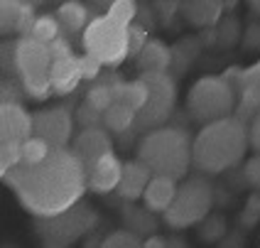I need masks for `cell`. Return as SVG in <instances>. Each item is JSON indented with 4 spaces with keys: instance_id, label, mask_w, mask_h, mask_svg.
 <instances>
[{
    "instance_id": "39",
    "label": "cell",
    "mask_w": 260,
    "mask_h": 248,
    "mask_svg": "<svg viewBox=\"0 0 260 248\" xmlns=\"http://www.w3.org/2000/svg\"><path fill=\"white\" fill-rule=\"evenodd\" d=\"M25 88H20L17 84H13L10 79L3 81V103H20V94Z\"/></svg>"
},
{
    "instance_id": "15",
    "label": "cell",
    "mask_w": 260,
    "mask_h": 248,
    "mask_svg": "<svg viewBox=\"0 0 260 248\" xmlns=\"http://www.w3.org/2000/svg\"><path fill=\"white\" fill-rule=\"evenodd\" d=\"M120 175H123V162L111 152V155H106L103 160H99L86 172L88 190L96 192V194H106V192L118 190V184H120Z\"/></svg>"
},
{
    "instance_id": "9",
    "label": "cell",
    "mask_w": 260,
    "mask_h": 248,
    "mask_svg": "<svg viewBox=\"0 0 260 248\" xmlns=\"http://www.w3.org/2000/svg\"><path fill=\"white\" fill-rule=\"evenodd\" d=\"M140 79L147 86V103L138 113L135 126L140 131H157L172 116L177 103V84L170 74H140Z\"/></svg>"
},
{
    "instance_id": "34",
    "label": "cell",
    "mask_w": 260,
    "mask_h": 248,
    "mask_svg": "<svg viewBox=\"0 0 260 248\" xmlns=\"http://www.w3.org/2000/svg\"><path fill=\"white\" fill-rule=\"evenodd\" d=\"M76 120H79V126L86 131V128H99V123H103V116L84 101L79 106V111H76Z\"/></svg>"
},
{
    "instance_id": "32",
    "label": "cell",
    "mask_w": 260,
    "mask_h": 248,
    "mask_svg": "<svg viewBox=\"0 0 260 248\" xmlns=\"http://www.w3.org/2000/svg\"><path fill=\"white\" fill-rule=\"evenodd\" d=\"M150 42V32L147 27H143L140 22H133L128 27V47H130V54L138 57L140 52L145 49V44Z\"/></svg>"
},
{
    "instance_id": "42",
    "label": "cell",
    "mask_w": 260,
    "mask_h": 248,
    "mask_svg": "<svg viewBox=\"0 0 260 248\" xmlns=\"http://www.w3.org/2000/svg\"><path fill=\"white\" fill-rule=\"evenodd\" d=\"M143 248H167V238L165 236H147L143 238Z\"/></svg>"
},
{
    "instance_id": "10",
    "label": "cell",
    "mask_w": 260,
    "mask_h": 248,
    "mask_svg": "<svg viewBox=\"0 0 260 248\" xmlns=\"http://www.w3.org/2000/svg\"><path fill=\"white\" fill-rule=\"evenodd\" d=\"M72 111L64 106H52V108H42L32 113V135L42 138L52 150H67L72 140Z\"/></svg>"
},
{
    "instance_id": "24",
    "label": "cell",
    "mask_w": 260,
    "mask_h": 248,
    "mask_svg": "<svg viewBox=\"0 0 260 248\" xmlns=\"http://www.w3.org/2000/svg\"><path fill=\"white\" fill-rule=\"evenodd\" d=\"M135 120H138L135 111H130L128 106H123V103H113L103 113V128L108 133H125L130 126H135Z\"/></svg>"
},
{
    "instance_id": "11",
    "label": "cell",
    "mask_w": 260,
    "mask_h": 248,
    "mask_svg": "<svg viewBox=\"0 0 260 248\" xmlns=\"http://www.w3.org/2000/svg\"><path fill=\"white\" fill-rule=\"evenodd\" d=\"M72 152L79 158V162L88 172L99 160H103L106 155L113 152V143H111V135L106 128H86L74 138Z\"/></svg>"
},
{
    "instance_id": "8",
    "label": "cell",
    "mask_w": 260,
    "mask_h": 248,
    "mask_svg": "<svg viewBox=\"0 0 260 248\" xmlns=\"http://www.w3.org/2000/svg\"><path fill=\"white\" fill-rule=\"evenodd\" d=\"M99 224L96 209L86 202H79L69 211L52 216V219H35V229L44 243H57V246H69L74 241H79L81 236L93 231V226Z\"/></svg>"
},
{
    "instance_id": "33",
    "label": "cell",
    "mask_w": 260,
    "mask_h": 248,
    "mask_svg": "<svg viewBox=\"0 0 260 248\" xmlns=\"http://www.w3.org/2000/svg\"><path fill=\"white\" fill-rule=\"evenodd\" d=\"M241 96H248L250 101L260 108V74L243 69V86H241Z\"/></svg>"
},
{
    "instance_id": "21",
    "label": "cell",
    "mask_w": 260,
    "mask_h": 248,
    "mask_svg": "<svg viewBox=\"0 0 260 248\" xmlns=\"http://www.w3.org/2000/svg\"><path fill=\"white\" fill-rule=\"evenodd\" d=\"M57 20L64 32H81V35H84V29H86L88 22H91L86 5H81V3H76V0L59 5Z\"/></svg>"
},
{
    "instance_id": "31",
    "label": "cell",
    "mask_w": 260,
    "mask_h": 248,
    "mask_svg": "<svg viewBox=\"0 0 260 248\" xmlns=\"http://www.w3.org/2000/svg\"><path fill=\"white\" fill-rule=\"evenodd\" d=\"M20 165H22V150H20V145L17 143H3V147H0V175L8 177Z\"/></svg>"
},
{
    "instance_id": "16",
    "label": "cell",
    "mask_w": 260,
    "mask_h": 248,
    "mask_svg": "<svg viewBox=\"0 0 260 248\" xmlns=\"http://www.w3.org/2000/svg\"><path fill=\"white\" fill-rule=\"evenodd\" d=\"M179 10L184 13L191 27L199 29H214L221 22V13L226 10V3H218V0H189L182 3Z\"/></svg>"
},
{
    "instance_id": "36",
    "label": "cell",
    "mask_w": 260,
    "mask_h": 248,
    "mask_svg": "<svg viewBox=\"0 0 260 248\" xmlns=\"http://www.w3.org/2000/svg\"><path fill=\"white\" fill-rule=\"evenodd\" d=\"M243 177L253 190H260V155L255 152L253 158H248L243 165Z\"/></svg>"
},
{
    "instance_id": "23",
    "label": "cell",
    "mask_w": 260,
    "mask_h": 248,
    "mask_svg": "<svg viewBox=\"0 0 260 248\" xmlns=\"http://www.w3.org/2000/svg\"><path fill=\"white\" fill-rule=\"evenodd\" d=\"M118 81H120L118 76H113L111 81H101V79H99V81L86 91V103L91 108H96L101 116L116 103V91H113V86H116Z\"/></svg>"
},
{
    "instance_id": "2",
    "label": "cell",
    "mask_w": 260,
    "mask_h": 248,
    "mask_svg": "<svg viewBox=\"0 0 260 248\" xmlns=\"http://www.w3.org/2000/svg\"><path fill=\"white\" fill-rule=\"evenodd\" d=\"M248 126L236 116L214 120L197 133L191 143V165L204 175H218L246 158Z\"/></svg>"
},
{
    "instance_id": "40",
    "label": "cell",
    "mask_w": 260,
    "mask_h": 248,
    "mask_svg": "<svg viewBox=\"0 0 260 248\" xmlns=\"http://www.w3.org/2000/svg\"><path fill=\"white\" fill-rule=\"evenodd\" d=\"M243 47H246V49H258L260 47V22L248 25L246 35H243Z\"/></svg>"
},
{
    "instance_id": "1",
    "label": "cell",
    "mask_w": 260,
    "mask_h": 248,
    "mask_svg": "<svg viewBox=\"0 0 260 248\" xmlns=\"http://www.w3.org/2000/svg\"><path fill=\"white\" fill-rule=\"evenodd\" d=\"M35 219H52L84 202L86 167L72 150H52L40 165H20L3 177Z\"/></svg>"
},
{
    "instance_id": "35",
    "label": "cell",
    "mask_w": 260,
    "mask_h": 248,
    "mask_svg": "<svg viewBox=\"0 0 260 248\" xmlns=\"http://www.w3.org/2000/svg\"><path fill=\"white\" fill-rule=\"evenodd\" d=\"M79 64H81V76L88 79V81H99L101 79V61L96 57H91V54H84V57H79Z\"/></svg>"
},
{
    "instance_id": "3",
    "label": "cell",
    "mask_w": 260,
    "mask_h": 248,
    "mask_svg": "<svg viewBox=\"0 0 260 248\" xmlns=\"http://www.w3.org/2000/svg\"><path fill=\"white\" fill-rule=\"evenodd\" d=\"M138 160L152 172V177L184 179L191 165V143L182 128L150 131L138 145Z\"/></svg>"
},
{
    "instance_id": "43",
    "label": "cell",
    "mask_w": 260,
    "mask_h": 248,
    "mask_svg": "<svg viewBox=\"0 0 260 248\" xmlns=\"http://www.w3.org/2000/svg\"><path fill=\"white\" fill-rule=\"evenodd\" d=\"M167 248H189V246L184 243V238L174 236V238H170V241H167Z\"/></svg>"
},
{
    "instance_id": "14",
    "label": "cell",
    "mask_w": 260,
    "mask_h": 248,
    "mask_svg": "<svg viewBox=\"0 0 260 248\" xmlns=\"http://www.w3.org/2000/svg\"><path fill=\"white\" fill-rule=\"evenodd\" d=\"M152 179V172L145 167L140 160H128L123 162V175H120V184H118V197L125 199V202H135V199H143L145 190Z\"/></svg>"
},
{
    "instance_id": "28",
    "label": "cell",
    "mask_w": 260,
    "mask_h": 248,
    "mask_svg": "<svg viewBox=\"0 0 260 248\" xmlns=\"http://www.w3.org/2000/svg\"><path fill=\"white\" fill-rule=\"evenodd\" d=\"M20 150H22V165H40V162H44L49 155H52V147L44 143L42 138H27L22 145H20Z\"/></svg>"
},
{
    "instance_id": "41",
    "label": "cell",
    "mask_w": 260,
    "mask_h": 248,
    "mask_svg": "<svg viewBox=\"0 0 260 248\" xmlns=\"http://www.w3.org/2000/svg\"><path fill=\"white\" fill-rule=\"evenodd\" d=\"M248 140H250V147L260 155V113L255 116V120L248 126Z\"/></svg>"
},
{
    "instance_id": "18",
    "label": "cell",
    "mask_w": 260,
    "mask_h": 248,
    "mask_svg": "<svg viewBox=\"0 0 260 248\" xmlns=\"http://www.w3.org/2000/svg\"><path fill=\"white\" fill-rule=\"evenodd\" d=\"M177 190H179V184L174 179H170V177H152L143 194L145 209H150L152 214H165L172 206Z\"/></svg>"
},
{
    "instance_id": "4",
    "label": "cell",
    "mask_w": 260,
    "mask_h": 248,
    "mask_svg": "<svg viewBox=\"0 0 260 248\" xmlns=\"http://www.w3.org/2000/svg\"><path fill=\"white\" fill-rule=\"evenodd\" d=\"M236 106H238V91L221 74H209L197 79L187 94L189 116L204 126L231 118Z\"/></svg>"
},
{
    "instance_id": "5",
    "label": "cell",
    "mask_w": 260,
    "mask_h": 248,
    "mask_svg": "<svg viewBox=\"0 0 260 248\" xmlns=\"http://www.w3.org/2000/svg\"><path fill=\"white\" fill-rule=\"evenodd\" d=\"M15 72L29 99L44 101L52 94V52L49 44L32 37H20L15 42Z\"/></svg>"
},
{
    "instance_id": "30",
    "label": "cell",
    "mask_w": 260,
    "mask_h": 248,
    "mask_svg": "<svg viewBox=\"0 0 260 248\" xmlns=\"http://www.w3.org/2000/svg\"><path fill=\"white\" fill-rule=\"evenodd\" d=\"M99 248H143V238L130 234L128 229H120V231L103 236Z\"/></svg>"
},
{
    "instance_id": "45",
    "label": "cell",
    "mask_w": 260,
    "mask_h": 248,
    "mask_svg": "<svg viewBox=\"0 0 260 248\" xmlns=\"http://www.w3.org/2000/svg\"><path fill=\"white\" fill-rule=\"evenodd\" d=\"M44 248H69V246H57V243H44Z\"/></svg>"
},
{
    "instance_id": "7",
    "label": "cell",
    "mask_w": 260,
    "mask_h": 248,
    "mask_svg": "<svg viewBox=\"0 0 260 248\" xmlns=\"http://www.w3.org/2000/svg\"><path fill=\"white\" fill-rule=\"evenodd\" d=\"M81 44L86 54L96 57L103 67H118L130 54L128 27L118 25L108 15H99L88 22V27L81 35Z\"/></svg>"
},
{
    "instance_id": "19",
    "label": "cell",
    "mask_w": 260,
    "mask_h": 248,
    "mask_svg": "<svg viewBox=\"0 0 260 248\" xmlns=\"http://www.w3.org/2000/svg\"><path fill=\"white\" fill-rule=\"evenodd\" d=\"M81 79L84 76H81V64H79L76 54L69 59H61V61H52V91L54 94H61V96L72 94Z\"/></svg>"
},
{
    "instance_id": "17",
    "label": "cell",
    "mask_w": 260,
    "mask_h": 248,
    "mask_svg": "<svg viewBox=\"0 0 260 248\" xmlns=\"http://www.w3.org/2000/svg\"><path fill=\"white\" fill-rule=\"evenodd\" d=\"M135 64L140 74H170L172 69V47L162 40H150L145 49L135 57Z\"/></svg>"
},
{
    "instance_id": "13",
    "label": "cell",
    "mask_w": 260,
    "mask_h": 248,
    "mask_svg": "<svg viewBox=\"0 0 260 248\" xmlns=\"http://www.w3.org/2000/svg\"><path fill=\"white\" fill-rule=\"evenodd\" d=\"M32 138V116L22 103H3L0 106V140L22 145Z\"/></svg>"
},
{
    "instance_id": "26",
    "label": "cell",
    "mask_w": 260,
    "mask_h": 248,
    "mask_svg": "<svg viewBox=\"0 0 260 248\" xmlns=\"http://www.w3.org/2000/svg\"><path fill=\"white\" fill-rule=\"evenodd\" d=\"M199 54V42L194 37H184L172 47V69L184 72L189 64L194 61V57Z\"/></svg>"
},
{
    "instance_id": "12",
    "label": "cell",
    "mask_w": 260,
    "mask_h": 248,
    "mask_svg": "<svg viewBox=\"0 0 260 248\" xmlns=\"http://www.w3.org/2000/svg\"><path fill=\"white\" fill-rule=\"evenodd\" d=\"M37 22L35 5L27 0H3L0 3V32L3 35H20L29 37Z\"/></svg>"
},
{
    "instance_id": "27",
    "label": "cell",
    "mask_w": 260,
    "mask_h": 248,
    "mask_svg": "<svg viewBox=\"0 0 260 248\" xmlns=\"http://www.w3.org/2000/svg\"><path fill=\"white\" fill-rule=\"evenodd\" d=\"M226 236H229V229H226V219H223L221 214H209V216L199 224V238L206 241V243L223 241Z\"/></svg>"
},
{
    "instance_id": "20",
    "label": "cell",
    "mask_w": 260,
    "mask_h": 248,
    "mask_svg": "<svg viewBox=\"0 0 260 248\" xmlns=\"http://www.w3.org/2000/svg\"><path fill=\"white\" fill-rule=\"evenodd\" d=\"M113 91H116V103L128 106L135 113H140L145 108V103H147V86H145V81L140 76L135 81H118Z\"/></svg>"
},
{
    "instance_id": "44",
    "label": "cell",
    "mask_w": 260,
    "mask_h": 248,
    "mask_svg": "<svg viewBox=\"0 0 260 248\" xmlns=\"http://www.w3.org/2000/svg\"><path fill=\"white\" fill-rule=\"evenodd\" d=\"M250 10H253V13L260 17V0H253V3H250Z\"/></svg>"
},
{
    "instance_id": "29",
    "label": "cell",
    "mask_w": 260,
    "mask_h": 248,
    "mask_svg": "<svg viewBox=\"0 0 260 248\" xmlns=\"http://www.w3.org/2000/svg\"><path fill=\"white\" fill-rule=\"evenodd\" d=\"M138 10H140V5L133 3V0H116V3L108 5V13L106 15H108L111 20H116L118 25L130 27V25L138 20Z\"/></svg>"
},
{
    "instance_id": "37",
    "label": "cell",
    "mask_w": 260,
    "mask_h": 248,
    "mask_svg": "<svg viewBox=\"0 0 260 248\" xmlns=\"http://www.w3.org/2000/svg\"><path fill=\"white\" fill-rule=\"evenodd\" d=\"M49 52H52V61H61V59L74 57L72 44H69V40H67L64 35H61L59 40H54V42L49 44Z\"/></svg>"
},
{
    "instance_id": "22",
    "label": "cell",
    "mask_w": 260,
    "mask_h": 248,
    "mask_svg": "<svg viewBox=\"0 0 260 248\" xmlns=\"http://www.w3.org/2000/svg\"><path fill=\"white\" fill-rule=\"evenodd\" d=\"M123 221H125V229L130 234L140 236V238L155 236V229H157L150 209H140V206H133V204H128L123 209Z\"/></svg>"
},
{
    "instance_id": "38",
    "label": "cell",
    "mask_w": 260,
    "mask_h": 248,
    "mask_svg": "<svg viewBox=\"0 0 260 248\" xmlns=\"http://www.w3.org/2000/svg\"><path fill=\"white\" fill-rule=\"evenodd\" d=\"M238 40V25H236V20H231V25H218L216 27V42L218 44H233Z\"/></svg>"
},
{
    "instance_id": "6",
    "label": "cell",
    "mask_w": 260,
    "mask_h": 248,
    "mask_svg": "<svg viewBox=\"0 0 260 248\" xmlns=\"http://www.w3.org/2000/svg\"><path fill=\"white\" fill-rule=\"evenodd\" d=\"M211 206H214V187L209 184L206 177L197 175L189 177V179H182L172 206L162 214V219L170 229L179 231V229H189V226L202 224L211 214Z\"/></svg>"
},
{
    "instance_id": "25",
    "label": "cell",
    "mask_w": 260,
    "mask_h": 248,
    "mask_svg": "<svg viewBox=\"0 0 260 248\" xmlns=\"http://www.w3.org/2000/svg\"><path fill=\"white\" fill-rule=\"evenodd\" d=\"M29 37L42 44H52L54 40H59L61 37V25H59L57 15H40L32 32H29Z\"/></svg>"
}]
</instances>
